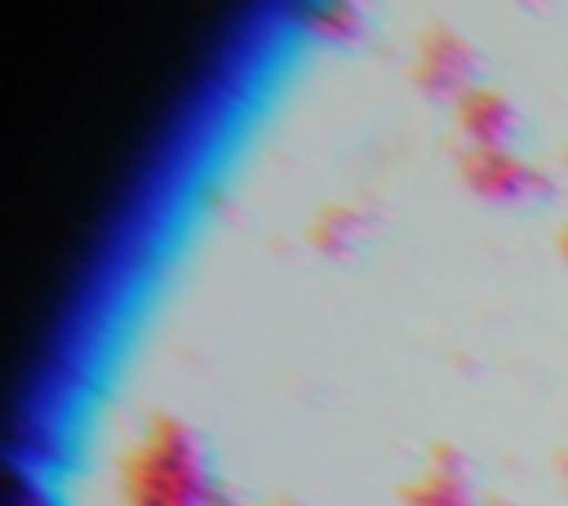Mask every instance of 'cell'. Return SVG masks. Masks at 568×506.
Segmentation results:
<instances>
[{
	"mask_svg": "<svg viewBox=\"0 0 568 506\" xmlns=\"http://www.w3.org/2000/svg\"><path fill=\"white\" fill-rule=\"evenodd\" d=\"M120 506H231L200 431L182 417H151L120 457Z\"/></svg>",
	"mask_w": 568,
	"mask_h": 506,
	"instance_id": "cell-1",
	"label": "cell"
},
{
	"mask_svg": "<svg viewBox=\"0 0 568 506\" xmlns=\"http://www.w3.org/2000/svg\"><path fill=\"white\" fill-rule=\"evenodd\" d=\"M457 178L484 204H532L550 195V173L519 151H475L466 146L457 160Z\"/></svg>",
	"mask_w": 568,
	"mask_h": 506,
	"instance_id": "cell-2",
	"label": "cell"
},
{
	"mask_svg": "<svg viewBox=\"0 0 568 506\" xmlns=\"http://www.w3.org/2000/svg\"><path fill=\"white\" fill-rule=\"evenodd\" d=\"M413 80H417L422 93L444 98V102H457L462 93H470L479 84V53H475V44L462 31L435 22V27H426L417 36Z\"/></svg>",
	"mask_w": 568,
	"mask_h": 506,
	"instance_id": "cell-3",
	"label": "cell"
},
{
	"mask_svg": "<svg viewBox=\"0 0 568 506\" xmlns=\"http://www.w3.org/2000/svg\"><path fill=\"white\" fill-rule=\"evenodd\" d=\"M404 506H484L470 479V462L453 444H430L426 466L399 484Z\"/></svg>",
	"mask_w": 568,
	"mask_h": 506,
	"instance_id": "cell-4",
	"label": "cell"
},
{
	"mask_svg": "<svg viewBox=\"0 0 568 506\" xmlns=\"http://www.w3.org/2000/svg\"><path fill=\"white\" fill-rule=\"evenodd\" d=\"M453 115H457V129L466 133V142L475 151H515L519 129H524L510 93H501L493 84H475L470 93H462L453 102Z\"/></svg>",
	"mask_w": 568,
	"mask_h": 506,
	"instance_id": "cell-5",
	"label": "cell"
},
{
	"mask_svg": "<svg viewBox=\"0 0 568 506\" xmlns=\"http://www.w3.org/2000/svg\"><path fill=\"white\" fill-rule=\"evenodd\" d=\"M373 226V213L359 209V204H324L315 217H311V244L328 257H342L351 253L355 244H364Z\"/></svg>",
	"mask_w": 568,
	"mask_h": 506,
	"instance_id": "cell-6",
	"label": "cell"
},
{
	"mask_svg": "<svg viewBox=\"0 0 568 506\" xmlns=\"http://www.w3.org/2000/svg\"><path fill=\"white\" fill-rule=\"evenodd\" d=\"M359 9H351V4H333V9H320L315 13V27H324L320 36H333V40H351V36H359Z\"/></svg>",
	"mask_w": 568,
	"mask_h": 506,
	"instance_id": "cell-7",
	"label": "cell"
},
{
	"mask_svg": "<svg viewBox=\"0 0 568 506\" xmlns=\"http://www.w3.org/2000/svg\"><path fill=\"white\" fill-rule=\"evenodd\" d=\"M13 506H53V493L36 475L13 470Z\"/></svg>",
	"mask_w": 568,
	"mask_h": 506,
	"instance_id": "cell-8",
	"label": "cell"
},
{
	"mask_svg": "<svg viewBox=\"0 0 568 506\" xmlns=\"http://www.w3.org/2000/svg\"><path fill=\"white\" fill-rule=\"evenodd\" d=\"M559 257H564V262H568V226H564V231H559Z\"/></svg>",
	"mask_w": 568,
	"mask_h": 506,
	"instance_id": "cell-9",
	"label": "cell"
},
{
	"mask_svg": "<svg viewBox=\"0 0 568 506\" xmlns=\"http://www.w3.org/2000/svg\"><path fill=\"white\" fill-rule=\"evenodd\" d=\"M231 506H288V502H231Z\"/></svg>",
	"mask_w": 568,
	"mask_h": 506,
	"instance_id": "cell-10",
	"label": "cell"
},
{
	"mask_svg": "<svg viewBox=\"0 0 568 506\" xmlns=\"http://www.w3.org/2000/svg\"><path fill=\"white\" fill-rule=\"evenodd\" d=\"M484 506H506V497H488V502H484Z\"/></svg>",
	"mask_w": 568,
	"mask_h": 506,
	"instance_id": "cell-11",
	"label": "cell"
},
{
	"mask_svg": "<svg viewBox=\"0 0 568 506\" xmlns=\"http://www.w3.org/2000/svg\"><path fill=\"white\" fill-rule=\"evenodd\" d=\"M564 169H568V151H564Z\"/></svg>",
	"mask_w": 568,
	"mask_h": 506,
	"instance_id": "cell-12",
	"label": "cell"
}]
</instances>
